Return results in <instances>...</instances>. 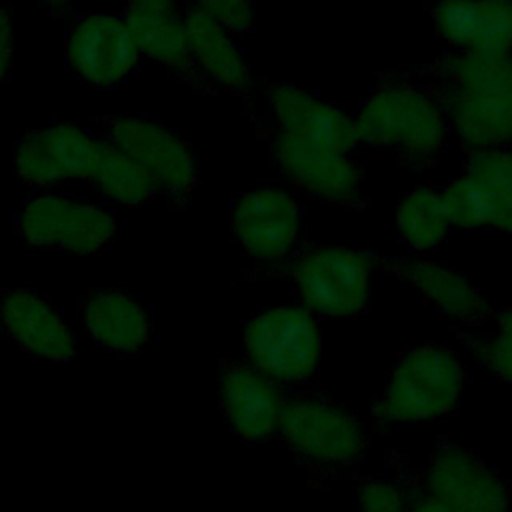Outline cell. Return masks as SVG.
<instances>
[{"mask_svg": "<svg viewBox=\"0 0 512 512\" xmlns=\"http://www.w3.org/2000/svg\"><path fill=\"white\" fill-rule=\"evenodd\" d=\"M234 230L250 254L260 260H278L292 250L298 238V202L282 188H258L238 200Z\"/></svg>", "mask_w": 512, "mask_h": 512, "instance_id": "cell-13", "label": "cell"}, {"mask_svg": "<svg viewBox=\"0 0 512 512\" xmlns=\"http://www.w3.org/2000/svg\"><path fill=\"white\" fill-rule=\"evenodd\" d=\"M280 430L300 454L320 464L350 466L366 448L360 422L324 400L300 398L284 404Z\"/></svg>", "mask_w": 512, "mask_h": 512, "instance_id": "cell-5", "label": "cell"}, {"mask_svg": "<svg viewBox=\"0 0 512 512\" xmlns=\"http://www.w3.org/2000/svg\"><path fill=\"white\" fill-rule=\"evenodd\" d=\"M274 158L288 180L322 200L348 204L360 192L362 174L350 152L280 132Z\"/></svg>", "mask_w": 512, "mask_h": 512, "instance_id": "cell-10", "label": "cell"}, {"mask_svg": "<svg viewBox=\"0 0 512 512\" xmlns=\"http://www.w3.org/2000/svg\"><path fill=\"white\" fill-rule=\"evenodd\" d=\"M252 360L280 380L308 378L320 358V332L310 312L294 306L272 308L246 330Z\"/></svg>", "mask_w": 512, "mask_h": 512, "instance_id": "cell-4", "label": "cell"}, {"mask_svg": "<svg viewBox=\"0 0 512 512\" xmlns=\"http://www.w3.org/2000/svg\"><path fill=\"white\" fill-rule=\"evenodd\" d=\"M90 180L98 190L122 204H144L156 192L152 176L116 144L98 142V158Z\"/></svg>", "mask_w": 512, "mask_h": 512, "instance_id": "cell-23", "label": "cell"}, {"mask_svg": "<svg viewBox=\"0 0 512 512\" xmlns=\"http://www.w3.org/2000/svg\"><path fill=\"white\" fill-rule=\"evenodd\" d=\"M14 52V26L8 10L0 6V84L6 80Z\"/></svg>", "mask_w": 512, "mask_h": 512, "instance_id": "cell-29", "label": "cell"}, {"mask_svg": "<svg viewBox=\"0 0 512 512\" xmlns=\"http://www.w3.org/2000/svg\"><path fill=\"white\" fill-rule=\"evenodd\" d=\"M464 172L484 186L494 214L492 228L512 234V148L470 150Z\"/></svg>", "mask_w": 512, "mask_h": 512, "instance_id": "cell-24", "label": "cell"}, {"mask_svg": "<svg viewBox=\"0 0 512 512\" xmlns=\"http://www.w3.org/2000/svg\"><path fill=\"white\" fill-rule=\"evenodd\" d=\"M394 272L428 304L456 322H480L490 314L482 292L460 272L426 258L396 262Z\"/></svg>", "mask_w": 512, "mask_h": 512, "instance_id": "cell-16", "label": "cell"}, {"mask_svg": "<svg viewBox=\"0 0 512 512\" xmlns=\"http://www.w3.org/2000/svg\"><path fill=\"white\" fill-rule=\"evenodd\" d=\"M408 512H450L446 506H442L440 502H436L434 498H430L426 492L414 500H410Z\"/></svg>", "mask_w": 512, "mask_h": 512, "instance_id": "cell-30", "label": "cell"}, {"mask_svg": "<svg viewBox=\"0 0 512 512\" xmlns=\"http://www.w3.org/2000/svg\"><path fill=\"white\" fill-rule=\"evenodd\" d=\"M98 158V142L74 124H52L22 138L14 166L18 176L36 186L70 178H90Z\"/></svg>", "mask_w": 512, "mask_h": 512, "instance_id": "cell-8", "label": "cell"}, {"mask_svg": "<svg viewBox=\"0 0 512 512\" xmlns=\"http://www.w3.org/2000/svg\"><path fill=\"white\" fill-rule=\"evenodd\" d=\"M138 46L124 20L110 14L80 18L68 36V60L92 86H114L136 66Z\"/></svg>", "mask_w": 512, "mask_h": 512, "instance_id": "cell-9", "label": "cell"}, {"mask_svg": "<svg viewBox=\"0 0 512 512\" xmlns=\"http://www.w3.org/2000/svg\"><path fill=\"white\" fill-rule=\"evenodd\" d=\"M88 332L106 348L132 352L148 340L144 310L126 294L104 292L94 296L84 312Z\"/></svg>", "mask_w": 512, "mask_h": 512, "instance_id": "cell-21", "label": "cell"}, {"mask_svg": "<svg viewBox=\"0 0 512 512\" xmlns=\"http://www.w3.org/2000/svg\"><path fill=\"white\" fill-rule=\"evenodd\" d=\"M270 108L282 134L342 152H352L360 144L352 116L294 84H276L270 90Z\"/></svg>", "mask_w": 512, "mask_h": 512, "instance_id": "cell-15", "label": "cell"}, {"mask_svg": "<svg viewBox=\"0 0 512 512\" xmlns=\"http://www.w3.org/2000/svg\"><path fill=\"white\" fill-rule=\"evenodd\" d=\"M354 120L360 142L392 150L414 164L434 160L450 132L440 96L408 82L378 86Z\"/></svg>", "mask_w": 512, "mask_h": 512, "instance_id": "cell-1", "label": "cell"}, {"mask_svg": "<svg viewBox=\"0 0 512 512\" xmlns=\"http://www.w3.org/2000/svg\"><path fill=\"white\" fill-rule=\"evenodd\" d=\"M4 320L14 336L32 354L50 360H68L74 354L72 338L62 318L38 296L12 292L4 298Z\"/></svg>", "mask_w": 512, "mask_h": 512, "instance_id": "cell-17", "label": "cell"}, {"mask_svg": "<svg viewBox=\"0 0 512 512\" xmlns=\"http://www.w3.org/2000/svg\"><path fill=\"white\" fill-rule=\"evenodd\" d=\"M424 488L450 512H510L500 476L458 446L438 448L426 464Z\"/></svg>", "mask_w": 512, "mask_h": 512, "instance_id": "cell-6", "label": "cell"}, {"mask_svg": "<svg viewBox=\"0 0 512 512\" xmlns=\"http://www.w3.org/2000/svg\"><path fill=\"white\" fill-rule=\"evenodd\" d=\"M114 218L92 206L64 196H38L22 212V236L34 246L64 248L78 254L98 250L112 234Z\"/></svg>", "mask_w": 512, "mask_h": 512, "instance_id": "cell-7", "label": "cell"}, {"mask_svg": "<svg viewBox=\"0 0 512 512\" xmlns=\"http://www.w3.org/2000/svg\"><path fill=\"white\" fill-rule=\"evenodd\" d=\"M396 228L414 252H430L440 246L452 228L442 192L430 186L406 192L396 208Z\"/></svg>", "mask_w": 512, "mask_h": 512, "instance_id": "cell-22", "label": "cell"}, {"mask_svg": "<svg viewBox=\"0 0 512 512\" xmlns=\"http://www.w3.org/2000/svg\"><path fill=\"white\" fill-rule=\"evenodd\" d=\"M432 20L450 50L512 56V0H438Z\"/></svg>", "mask_w": 512, "mask_h": 512, "instance_id": "cell-12", "label": "cell"}, {"mask_svg": "<svg viewBox=\"0 0 512 512\" xmlns=\"http://www.w3.org/2000/svg\"><path fill=\"white\" fill-rule=\"evenodd\" d=\"M450 130L468 150L512 148V82L480 90L442 88Z\"/></svg>", "mask_w": 512, "mask_h": 512, "instance_id": "cell-14", "label": "cell"}, {"mask_svg": "<svg viewBox=\"0 0 512 512\" xmlns=\"http://www.w3.org/2000/svg\"><path fill=\"white\" fill-rule=\"evenodd\" d=\"M132 4L148 6V8H160V10L172 8V0H132Z\"/></svg>", "mask_w": 512, "mask_h": 512, "instance_id": "cell-31", "label": "cell"}, {"mask_svg": "<svg viewBox=\"0 0 512 512\" xmlns=\"http://www.w3.org/2000/svg\"><path fill=\"white\" fill-rule=\"evenodd\" d=\"M124 22L142 54L174 72H188L194 64L184 18L172 8H148L130 4Z\"/></svg>", "mask_w": 512, "mask_h": 512, "instance_id": "cell-20", "label": "cell"}, {"mask_svg": "<svg viewBox=\"0 0 512 512\" xmlns=\"http://www.w3.org/2000/svg\"><path fill=\"white\" fill-rule=\"evenodd\" d=\"M196 8L220 22L228 32H244L254 22L250 0H196Z\"/></svg>", "mask_w": 512, "mask_h": 512, "instance_id": "cell-28", "label": "cell"}, {"mask_svg": "<svg viewBox=\"0 0 512 512\" xmlns=\"http://www.w3.org/2000/svg\"><path fill=\"white\" fill-rule=\"evenodd\" d=\"M112 144L134 158L170 194H186L196 184L190 148L170 130L144 118L120 116L110 124Z\"/></svg>", "mask_w": 512, "mask_h": 512, "instance_id": "cell-11", "label": "cell"}, {"mask_svg": "<svg viewBox=\"0 0 512 512\" xmlns=\"http://www.w3.org/2000/svg\"><path fill=\"white\" fill-rule=\"evenodd\" d=\"M40 2H44L46 6L56 8V10H62V8H66V6H68V0H40Z\"/></svg>", "mask_w": 512, "mask_h": 512, "instance_id": "cell-32", "label": "cell"}, {"mask_svg": "<svg viewBox=\"0 0 512 512\" xmlns=\"http://www.w3.org/2000/svg\"><path fill=\"white\" fill-rule=\"evenodd\" d=\"M372 256L348 246H322L302 254L292 276L304 304L324 316H354L370 298Z\"/></svg>", "mask_w": 512, "mask_h": 512, "instance_id": "cell-3", "label": "cell"}, {"mask_svg": "<svg viewBox=\"0 0 512 512\" xmlns=\"http://www.w3.org/2000/svg\"><path fill=\"white\" fill-rule=\"evenodd\" d=\"M222 402L232 424L246 438H264L280 426L284 404L276 388L250 370L232 368L224 374Z\"/></svg>", "mask_w": 512, "mask_h": 512, "instance_id": "cell-18", "label": "cell"}, {"mask_svg": "<svg viewBox=\"0 0 512 512\" xmlns=\"http://www.w3.org/2000/svg\"><path fill=\"white\" fill-rule=\"evenodd\" d=\"M464 388L460 358L444 346L424 344L394 364L374 410L384 422H424L454 410Z\"/></svg>", "mask_w": 512, "mask_h": 512, "instance_id": "cell-2", "label": "cell"}, {"mask_svg": "<svg viewBox=\"0 0 512 512\" xmlns=\"http://www.w3.org/2000/svg\"><path fill=\"white\" fill-rule=\"evenodd\" d=\"M480 356L492 374L512 384V308L498 316L496 328L482 344Z\"/></svg>", "mask_w": 512, "mask_h": 512, "instance_id": "cell-26", "label": "cell"}, {"mask_svg": "<svg viewBox=\"0 0 512 512\" xmlns=\"http://www.w3.org/2000/svg\"><path fill=\"white\" fill-rule=\"evenodd\" d=\"M184 22L192 58L206 76L228 90H248L252 86V74L232 42L230 32L200 8H190Z\"/></svg>", "mask_w": 512, "mask_h": 512, "instance_id": "cell-19", "label": "cell"}, {"mask_svg": "<svg viewBox=\"0 0 512 512\" xmlns=\"http://www.w3.org/2000/svg\"><path fill=\"white\" fill-rule=\"evenodd\" d=\"M440 192L452 228H492L494 214L490 198L474 176L464 172L448 182Z\"/></svg>", "mask_w": 512, "mask_h": 512, "instance_id": "cell-25", "label": "cell"}, {"mask_svg": "<svg viewBox=\"0 0 512 512\" xmlns=\"http://www.w3.org/2000/svg\"><path fill=\"white\" fill-rule=\"evenodd\" d=\"M360 512H408L410 502L402 488L392 480H368L358 492Z\"/></svg>", "mask_w": 512, "mask_h": 512, "instance_id": "cell-27", "label": "cell"}]
</instances>
